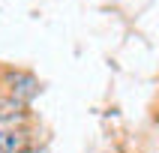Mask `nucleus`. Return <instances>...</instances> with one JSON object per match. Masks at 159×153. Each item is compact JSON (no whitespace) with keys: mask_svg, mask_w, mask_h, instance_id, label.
<instances>
[]
</instances>
